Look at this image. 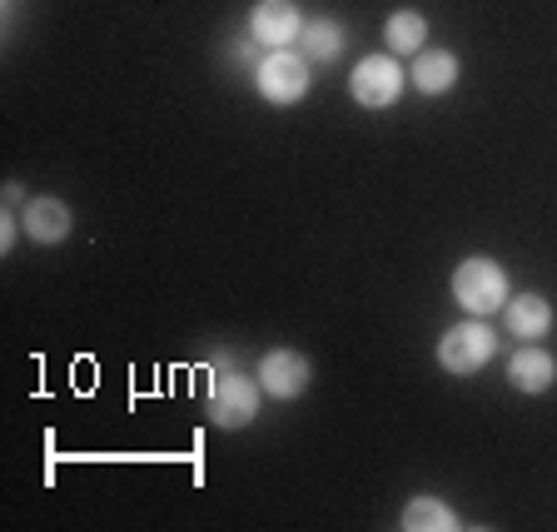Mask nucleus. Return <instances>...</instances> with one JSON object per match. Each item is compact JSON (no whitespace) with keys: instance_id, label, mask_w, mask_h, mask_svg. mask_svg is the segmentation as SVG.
Returning <instances> with one entry per match:
<instances>
[{"instance_id":"obj_4","label":"nucleus","mask_w":557,"mask_h":532,"mask_svg":"<svg viewBox=\"0 0 557 532\" xmlns=\"http://www.w3.org/2000/svg\"><path fill=\"white\" fill-rule=\"evenodd\" d=\"M493 348H498L493 329L468 319V324H453L448 334L438 338V363L448 373H458V379H468V373H478L487 359H493Z\"/></svg>"},{"instance_id":"obj_3","label":"nucleus","mask_w":557,"mask_h":532,"mask_svg":"<svg viewBox=\"0 0 557 532\" xmlns=\"http://www.w3.org/2000/svg\"><path fill=\"white\" fill-rule=\"evenodd\" d=\"M255 85L269 104H299L309 95V55H299L294 46L269 50L255 70Z\"/></svg>"},{"instance_id":"obj_8","label":"nucleus","mask_w":557,"mask_h":532,"mask_svg":"<svg viewBox=\"0 0 557 532\" xmlns=\"http://www.w3.org/2000/svg\"><path fill=\"white\" fill-rule=\"evenodd\" d=\"M25 234H30L35 244H65L70 239V209L65 199L55 195H40L25 205Z\"/></svg>"},{"instance_id":"obj_14","label":"nucleus","mask_w":557,"mask_h":532,"mask_svg":"<svg viewBox=\"0 0 557 532\" xmlns=\"http://www.w3.org/2000/svg\"><path fill=\"white\" fill-rule=\"evenodd\" d=\"M304 55L309 60H338L344 55V25L338 21H304Z\"/></svg>"},{"instance_id":"obj_2","label":"nucleus","mask_w":557,"mask_h":532,"mask_svg":"<svg viewBox=\"0 0 557 532\" xmlns=\"http://www.w3.org/2000/svg\"><path fill=\"white\" fill-rule=\"evenodd\" d=\"M453 299L463 304L468 313H478V319L498 313L508 304V274H503V264H493V259H463V264L453 269Z\"/></svg>"},{"instance_id":"obj_13","label":"nucleus","mask_w":557,"mask_h":532,"mask_svg":"<svg viewBox=\"0 0 557 532\" xmlns=\"http://www.w3.org/2000/svg\"><path fill=\"white\" fill-rule=\"evenodd\" d=\"M398 522H404L408 532H448V528H458V518H453V508L443 498H413Z\"/></svg>"},{"instance_id":"obj_12","label":"nucleus","mask_w":557,"mask_h":532,"mask_svg":"<svg viewBox=\"0 0 557 532\" xmlns=\"http://www.w3.org/2000/svg\"><path fill=\"white\" fill-rule=\"evenodd\" d=\"M423 40H429V21H423L418 11H398V15H388V25H383V46H388V55H418Z\"/></svg>"},{"instance_id":"obj_5","label":"nucleus","mask_w":557,"mask_h":532,"mask_svg":"<svg viewBox=\"0 0 557 532\" xmlns=\"http://www.w3.org/2000/svg\"><path fill=\"white\" fill-rule=\"evenodd\" d=\"M348 95L363 104V110H388V104L404 95V70L394 55H363L348 75Z\"/></svg>"},{"instance_id":"obj_9","label":"nucleus","mask_w":557,"mask_h":532,"mask_svg":"<svg viewBox=\"0 0 557 532\" xmlns=\"http://www.w3.org/2000/svg\"><path fill=\"white\" fill-rule=\"evenodd\" d=\"M557 379V359L543 354V348H518L508 359V383L518 394H547Z\"/></svg>"},{"instance_id":"obj_15","label":"nucleus","mask_w":557,"mask_h":532,"mask_svg":"<svg viewBox=\"0 0 557 532\" xmlns=\"http://www.w3.org/2000/svg\"><path fill=\"white\" fill-rule=\"evenodd\" d=\"M15 244V224H11V214H0V249H11Z\"/></svg>"},{"instance_id":"obj_10","label":"nucleus","mask_w":557,"mask_h":532,"mask_svg":"<svg viewBox=\"0 0 557 532\" xmlns=\"http://www.w3.org/2000/svg\"><path fill=\"white\" fill-rule=\"evenodd\" d=\"M408 81L423 95H448L453 85H458V55H453V50H418Z\"/></svg>"},{"instance_id":"obj_6","label":"nucleus","mask_w":557,"mask_h":532,"mask_svg":"<svg viewBox=\"0 0 557 532\" xmlns=\"http://www.w3.org/2000/svg\"><path fill=\"white\" fill-rule=\"evenodd\" d=\"M309 359H304L299 348H269L264 359H259V388H264L269 398H299L304 388H309Z\"/></svg>"},{"instance_id":"obj_11","label":"nucleus","mask_w":557,"mask_h":532,"mask_svg":"<svg viewBox=\"0 0 557 532\" xmlns=\"http://www.w3.org/2000/svg\"><path fill=\"white\" fill-rule=\"evenodd\" d=\"M503 313H508V329L518 338H543L547 329H553V304H547L543 294H522V299H508V304H503Z\"/></svg>"},{"instance_id":"obj_1","label":"nucleus","mask_w":557,"mask_h":532,"mask_svg":"<svg viewBox=\"0 0 557 532\" xmlns=\"http://www.w3.org/2000/svg\"><path fill=\"white\" fill-rule=\"evenodd\" d=\"M259 394H264L259 379L220 363L214 379H209V418H214L220 429H244V423H255V413H259Z\"/></svg>"},{"instance_id":"obj_7","label":"nucleus","mask_w":557,"mask_h":532,"mask_svg":"<svg viewBox=\"0 0 557 532\" xmlns=\"http://www.w3.org/2000/svg\"><path fill=\"white\" fill-rule=\"evenodd\" d=\"M249 35H255L264 50H284L304 35V15L294 0H259L255 15H249Z\"/></svg>"}]
</instances>
